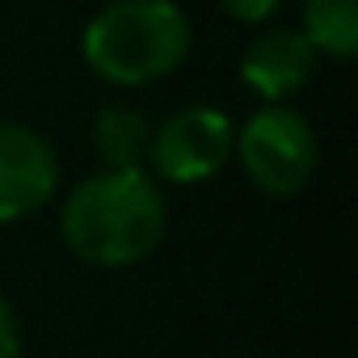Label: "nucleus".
Here are the masks:
<instances>
[{
  "mask_svg": "<svg viewBox=\"0 0 358 358\" xmlns=\"http://www.w3.org/2000/svg\"><path fill=\"white\" fill-rule=\"evenodd\" d=\"M85 64L110 85H148L190 51V22L173 0H114L80 38Z\"/></svg>",
  "mask_w": 358,
  "mask_h": 358,
  "instance_id": "obj_2",
  "label": "nucleus"
},
{
  "mask_svg": "<svg viewBox=\"0 0 358 358\" xmlns=\"http://www.w3.org/2000/svg\"><path fill=\"white\" fill-rule=\"evenodd\" d=\"M59 228L80 262L131 266L164 236V194L143 169H101L68 194Z\"/></svg>",
  "mask_w": 358,
  "mask_h": 358,
  "instance_id": "obj_1",
  "label": "nucleus"
},
{
  "mask_svg": "<svg viewBox=\"0 0 358 358\" xmlns=\"http://www.w3.org/2000/svg\"><path fill=\"white\" fill-rule=\"evenodd\" d=\"M152 127L131 106H106L93 122V148L106 169H143Z\"/></svg>",
  "mask_w": 358,
  "mask_h": 358,
  "instance_id": "obj_7",
  "label": "nucleus"
},
{
  "mask_svg": "<svg viewBox=\"0 0 358 358\" xmlns=\"http://www.w3.org/2000/svg\"><path fill=\"white\" fill-rule=\"evenodd\" d=\"M236 152L253 186L266 194H295L308 186L316 169V135L312 127L282 106L257 110L236 135Z\"/></svg>",
  "mask_w": 358,
  "mask_h": 358,
  "instance_id": "obj_3",
  "label": "nucleus"
},
{
  "mask_svg": "<svg viewBox=\"0 0 358 358\" xmlns=\"http://www.w3.org/2000/svg\"><path fill=\"white\" fill-rule=\"evenodd\" d=\"M55 152L38 131L0 122V224L34 215L55 194Z\"/></svg>",
  "mask_w": 358,
  "mask_h": 358,
  "instance_id": "obj_5",
  "label": "nucleus"
},
{
  "mask_svg": "<svg viewBox=\"0 0 358 358\" xmlns=\"http://www.w3.org/2000/svg\"><path fill=\"white\" fill-rule=\"evenodd\" d=\"M312 72H316V47L303 38V30H266L249 43L241 59V80L266 101L299 93L312 80Z\"/></svg>",
  "mask_w": 358,
  "mask_h": 358,
  "instance_id": "obj_6",
  "label": "nucleus"
},
{
  "mask_svg": "<svg viewBox=\"0 0 358 358\" xmlns=\"http://www.w3.org/2000/svg\"><path fill=\"white\" fill-rule=\"evenodd\" d=\"M224 9L241 22H266L278 9V0H224Z\"/></svg>",
  "mask_w": 358,
  "mask_h": 358,
  "instance_id": "obj_10",
  "label": "nucleus"
},
{
  "mask_svg": "<svg viewBox=\"0 0 358 358\" xmlns=\"http://www.w3.org/2000/svg\"><path fill=\"white\" fill-rule=\"evenodd\" d=\"M303 38L337 59L358 47V0H303Z\"/></svg>",
  "mask_w": 358,
  "mask_h": 358,
  "instance_id": "obj_8",
  "label": "nucleus"
},
{
  "mask_svg": "<svg viewBox=\"0 0 358 358\" xmlns=\"http://www.w3.org/2000/svg\"><path fill=\"white\" fill-rule=\"evenodd\" d=\"M0 358H22V324L5 299H0Z\"/></svg>",
  "mask_w": 358,
  "mask_h": 358,
  "instance_id": "obj_9",
  "label": "nucleus"
},
{
  "mask_svg": "<svg viewBox=\"0 0 358 358\" xmlns=\"http://www.w3.org/2000/svg\"><path fill=\"white\" fill-rule=\"evenodd\" d=\"M232 118L215 106H186L160 122V131H152L148 143V160L156 164V173L164 182L190 186V182H207L224 169V160L232 156Z\"/></svg>",
  "mask_w": 358,
  "mask_h": 358,
  "instance_id": "obj_4",
  "label": "nucleus"
}]
</instances>
